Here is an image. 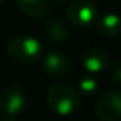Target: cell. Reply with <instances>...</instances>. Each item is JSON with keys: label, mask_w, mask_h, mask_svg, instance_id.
<instances>
[{"label": "cell", "mask_w": 121, "mask_h": 121, "mask_svg": "<svg viewBox=\"0 0 121 121\" xmlns=\"http://www.w3.org/2000/svg\"><path fill=\"white\" fill-rule=\"evenodd\" d=\"M6 53L12 61L17 64H30L40 58L41 43L31 36H14L7 41Z\"/></svg>", "instance_id": "6da1fadb"}, {"label": "cell", "mask_w": 121, "mask_h": 121, "mask_svg": "<svg viewBox=\"0 0 121 121\" xmlns=\"http://www.w3.org/2000/svg\"><path fill=\"white\" fill-rule=\"evenodd\" d=\"M95 115L101 121H117L121 118V93L108 91L103 94L95 105Z\"/></svg>", "instance_id": "5b68a950"}, {"label": "cell", "mask_w": 121, "mask_h": 121, "mask_svg": "<svg viewBox=\"0 0 121 121\" xmlns=\"http://www.w3.org/2000/svg\"><path fill=\"white\" fill-rule=\"evenodd\" d=\"M17 6L26 16L39 19L48 12L50 2L48 0H17Z\"/></svg>", "instance_id": "9c48e42d"}, {"label": "cell", "mask_w": 121, "mask_h": 121, "mask_svg": "<svg viewBox=\"0 0 121 121\" xmlns=\"http://www.w3.org/2000/svg\"><path fill=\"white\" fill-rule=\"evenodd\" d=\"M54 3H63V2H67V0H53Z\"/></svg>", "instance_id": "5bb4252c"}, {"label": "cell", "mask_w": 121, "mask_h": 121, "mask_svg": "<svg viewBox=\"0 0 121 121\" xmlns=\"http://www.w3.org/2000/svg\"><path fill=\"white\" fill-rule=\"evenodd\" d=\"M2 121H17V120H16L14 117H12V115H6V117L2 120Z\"/></svg>", "instance_id": "4fadbf2b"}, {"label": "cell", "mask_w": 121, "mask_h": 121, "mask_svg": "<svg viewBox=\"0 0 121 121\" xmlns=\"http://www.w3.org/2000/svg\"><path fill=\"white\" fill-rule=\"evenodd\" d=\"M77 86H78V91L83 93V94H87V95L94 94L97 91V88H98V83L93 77H83V78H80Z\"/></svg>", "instance_id": "8fae6325"}, {"label": "cell", "mask_w": 121, "mask_h": 121, "mask_svg": "<svg viewBox=\"0 0 121 121\" xmlns=\"http://www.w3.org/2000/svg\"><path fill=\"white\" fill-rule=\"evenodd\" d=\"M44 31H46V36L50 40L56 41V43L66 41L70 36V31H69L66 23L58 17H54V19L48 20L44 26Z\"/></svg>", "instance_id": "30bf717a"}, {"label": "cell", "mask_w": 121, "mask_h": 121, "mask_svg": "<svg viewBox=\"0 0 121 121\" xmlns=\"http://www.w3.org/2000/svg\"><path fill=\"white\" fill-rule=\"evenodd\" d=\"M80 94L64 84H57L47 93V105L58 115H71L80 107Z\"/></svg>", "instance_id": "7a4b0ae2"}, {"label": "cell", "mask_w": 121, "mask_h": 121, "mask_svg": "<svg viewBox=\"0 0 121 121\" xmlns=\"http://www.w3.org/2000/svg\"><path fill=\"white\" fill-rule=\"evenodd\" d=\"M27 105V97L22 87L12 84L0 93V110L6 115L16 117L24 111Z\"/></svg>", "instance_id": "277c9868"}, {"label": "cell", "mask_w": 121, "mask_h": 121, "mask_svg": "<svg viewBox=\"0 0 121 121\" xmlns=\"http://www.w3.org/2000/svg\"><path fill=\"white\" fill-rule=\"evenodd\" d=\"M95 26L103 36L117 37L121 33V17L114 13H104L97 17Z\"/></svg>", "instance_id": "ba28073f"}, {"label": "cell", "mask_w": 121, "mask_h": 121, "mask_svg": "<svg viewBox=\"0 0 121 121\" xmlns=\"http://www.w3.org/2000/svg\"><path fill=\"white\" fill-rule=\"evenodd\" d=\"M81 61L87 71L101 73L108 67V54L98 47H91L84 51Z\"/></svg>", "instance_id": "52a82bcc"}, {"label": "cell", "mask_w": 121, "mask_h": 121, "mask_svg": "<svg viewBox=\"0 0 121 121\" xmlns=\"http://www.w3.org/2000/svg\"><path fill=\"white\" fill-rule=\"evenodd\" d=\"M43 69L48 76L64 78L71 74V61L60 51H50L43 58Z\"/></svg>", "instance_id": "8992f818"}, {"label": "cell", "mask_w": 121, "mask_h": 121, "mask_svg": "<svg viewBox=\"0 0 121 121\" xmlns=\"http://www.w3.org/2000/svg\"><path fill=\"white\" fill-rule=\"evenodd\" d=\"M3 2H4V0H0V4H2V3H3Z\"/></svg>", "instance_id": "9a60e30c"}, {"label": "cell", "mask_w": 121, "mask_h": 121, "mask_svg": "<svg viewBox=\"0 0 121 121\" xmlns=\"http://www.w3.org/2000/svg\"><path fill=\"white\" fill-rule=\"evenodd\" d=\"M111 78H112V81H114L115 84L121 86V63L117 64V66L112 69V71H111Z\"/></svg>", "instance_id": "7c38bea8"}, {"label": "cell", "mask_w": 121, "mask_h": 121, "mask_svg": "<svg viewBox=\"0 0 121 121\" xmlns=\"http://www.w3.org/2000/svg\"><path fill=\"white\" fill-rule=\"evenodd\" d=\"M97 6L91 0H73L67 7V19L77 27L90 26L97 20Z\"/></svg>", "instance_id": "3957f363"}]
</instances>
